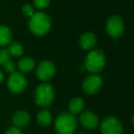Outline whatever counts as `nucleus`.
Here are the masks:
<instances>
[{"instance_id":"nucleus-17","label":"nucleus","mask_w":134,"mask_h":134,"mask_svg":"<svg viewBox=\"0 0 134 134\" xmlns=\"http://www.w3.org/2000/svg\"><path fill=\"white\" fill-rule=\"evenodd\" d=\"M7 50H8L10 56H14V57H20L24 52L23 46L19 42H16V41L11 42L9 44L8 49Z\"/></svg>"},{"instance_id":"nucleus-8","label":"nucleus","mask_w":134,"mask_h":134,"mask_svg":"<svg viewBox=\"0 0 134 134\" xmlns=\"http://www.w3.org/2000/svg\"><path fill=\"white\" fill-rule=\"evenodd\" d=\"M106 30L109 36L113 38H118L123 34L124 24L123 20L119 16H113L107 21Z\"/></svg>"},{"instance_id":"nucleus-21","label":"nucleus","mask_w":134,"mask_h":134,"mask_svg":"<svg viewBox=\"0 0 134 134\" xmlns=\"http://www.w3.org/2000/svg\"><path fill=\"white\" fill-rule=\"evenodd\" d=\"M33 1H34V5L39 9L46 8L50 4V0H33Z\"/></svg>"},{"instance_id":"nucleus-5","label":"nucleus","mask_w":134,"mask_h":134,"mask_svg":"<svg viewBox=\"0 0 134 134\" xmlns=\"http://www.w3.org/2000/svg\"><path fill=\"white\" fill-rule=\"evenodd\" d=\"M27 81L26 77L21 72H14L11 74L7 80V88L9 91L14 94H20L27 88Z\"/></svg>"},{"instance_id":"nucleus-20","label":"nucleus","mask_w":134,"mask_h":134,"mask_svg":"<svg viewBox=\"0 0 134 134\" xmlns=\"http://www.w3.org/2000/svg\"><path fill=\"white\" fill-rule=\"evenodd\" d=\"M22 14L25 16H32L35 12H34V8L32 7L31 5L29 4H26L22 7Z\"/></svg>"},{"instance_id":"nucleus-9","label":"nucleus","mask_w":134,"mask_h":134,"mask_svg":"<svg viewBox=\"0 0 134 134\" xmlns=\"http://www.w3.org/2000/svg\"><path fill=\"white\" fill-rule=\"evenodd\" d=\"M102 86V79L99 75H90L82 83V90L86 94L93 95L99 91Z\"/></svg>"},{"instance_id":"nucleus-3","label":"nucleus","mask_w":134,"mask_h":134,"mask_svg":"<svg viewBox=\"0 0 134 134\" xmlns=\"http://www.w3.org/2000/svg\"><path fill=\"white\" fill-rule=\"evenodd\" d=\"M55 90L49 83H41L36 88L34 99L38 106L46 108L48 107L54 100Z\"/></svg>"},{"instance_id":"nucleus-7","label":"nucleus","mask_w":134,"mask_h":134,"mask_svg":"<svg viewBox=\"0 0 134 134\" xmlns=\"http://www.w3.org/2000/svg\"><path fill=\"white\" fill-rule=\"evenodd\" d=\"M56 74V67L51 61L45 60L38 64L36 71V76L41 81H48L54 78Z\"/></svg>"},{"instance_id":"nucleus-23","label":"nucleus","mask_w":134,"mask_h":134,"mask_svg":"<svg viewBox=\"0 0 134 134\" xmlns=\"http://www.w3.org/2000/svg\"><path fill=\"white\" fill-rule=\"evenodd\" d=\"M3 80H4V73L0 70V84L3 82Z\"/></svg>"},{"instance_id":"nucleus-14","label":"nucleus","mask_w":134,"mask_h":134,"mask_svg":"<svg viewBox=\"0 0 134 134\" xmlns=\"http://www.w3.org/2000/svg\"><path fill=\"white\" fill-rule=\"evenodd\" d=\"M84 109V101L81 98H74L69 103V112L72 115H77L82 112Z\"/></svg>"},{"instance_id":"nucleus-11","label":"nucleus","mask_w":134,"mask_h":134,"mask_svg":"<svg viewBox=\"0 0 134 134\" xmlns=\"http://www.w3.org/2000/svg\"><path fill=\"white\" fill-rule=\"evenodd\" d=\"M30 121V115L26 110H18L14 114L12 118L13 127L21 129L26 127Z\"/></svg>"},{"instance_id":"nucleus-19","label":"nucleus","mask_w":134,"mask_h":134,"mask_svg":"<svg viewBox=\"0 0 134 134\" xmlns=\"http://www.w3.org/2000/svg\"><path fill=\"white\" fill-rule=\"evenodd\" d=\"M3 66H4V69H5V70L7 71V73L13 74L14 72H16V65L15 64V62L12 61V60H8V61L5 62Z\"/></svg>"},{"instance_id":"nucleus-13","label":"nucleus","mask_w":134,"mask_h":134,"mask_svg":"<svg viewBox=\"0 0 134 134\" xmlns=\"http://www.w3.org/2000/svg\"><path fill=\"white\" fill-rule=\"evenodd\" d=\"M37 122L40 127H48L52 122V114L49 110L41 109L37 115Z\"/></svg>"},{"instance_id":"nucleus-12","label":"nucleus","mask_w":134,"mask_h":134,"mask_svg":"<svg viewBox=\"0 0 134 134\" xmlns=\"http://www.w3.org/2000/svg\"><path fill=\"white\" fill-rule=\"evenodd\" d=\"M96 42H97V38H96L95 35L91 32H86V33L82 34L80 38V47L85 50L91 49L96 45Z\"/></svg>"},{"instance_id":"nucleus-1","label":"nucleus","mask_w":134,"mask_h":134,"mask_svg":"<svg viewBox=\"0 0 134 134\" xmlns=\"http://www.w3.org/2000/svg\"><path fill=\"white\" fill-rule=\"evenodd\" d=\"M78 121L74 115L63 112L55 120V130L58 134H73L76 131Z\"/></svg>"},{"instance_id":"nucleus-18","label":"nucleus","mask_w":134,"mask_h":134,"mask_svg":"<svg viewBox=\"0 0 134 134\" xmlns=\"http://www.w3.org/2000/svg\"><path fill=\"white\" fill-rule=\"evenodd\" d=\"M8 60H10V54H9L8 50L5 48L0 49V66H3Z\"/></svg>"},{"instance_id":"nucleus-4","label":"nucleus","mask_w":134,"mask_h":134,"mask_svg":"<svg viewBox=\"0 0 134 134\" xmlns=\"http://www.w3.org/2000/svg\"><path fill=\"white\" fill-rule=\"evenodd\" d=\"M106 64V58L101 50L95 49L87 55L84 61V68L91 73H98L102 70Z\"/></svg>"},{"instance_id":"nucleus-24","label":"nucleus","mask_w":134,"mask_h":134,"mask_svg":"<svg viewBox=\"0 0 134 134\" xmlns=\"http://www.w3.org/2000/svg\"><path fill=\"white\" fill-rule=\"evenodd\" d=\"M131 121H132V124H133V125H134V115H133L132 119H131Z\"/></svg>"},{"instance_id":"nucleus-10","label":"nucleus","mask_w":134,"mask_h":134,"mask_svg":"<svg viewBox=\"0 0 134 134\" xmlns=\"http://www.w3.org/2000/svg\"><path fill=\"white\" fill-rule=\"evenodd\" d=\"M80 122L84 128L94 130L99 126V119L95 113L91 111H83L80 116Z\"/></svg>"},{"instance_id":"nucleus-22","label":"nucleus","mask_w":134,"mask_h":134,"mask_svg":"<svg viewBox=\"0 0 134 134\" xmlns=\"http://www.w3.org/2000/svg\"><path fill=\"white\" fill-rule=\"evenodd\" d=\"M5 134H23V132H22L21 129H18V128L16 127H11L5 131Z\"/></svg>"},{"instance_id":"nucleus-6","label":"nucleus","mask_w":134,"mask_h":134,"mask_svg":"<svg viewBox=\"0 0 134 134\" xmlns=\"http://www.w3.org/2000/svg\"><path fill=\"white\" fill-rule=\"evenodd\" d=\"M100 131L102 134H122L123 126L115 117H106L100 123Z\"/></svg>"},{"instance_id":"nucleus-25","label":"nucleus","mask_w":134,"mask_h":134,"mask_svg":"<svg viewBox=\"0 0 134 134\" xmlns=\"http://www.w3.org/2000/svg\"><path fill=\"white\" fill-rule=\"evenodd\" d=\"M78 134H88V133H86V132H80V133H78Z\"/></svg>"},{"instance_id":"nucleus-2","label":"nucleus","mask_w":134,"mask_h":134,"mask_svg":"<svg viewBox=\"0 0 134 134\" xmlns=\"http://www.w3.org/2000/svg\"><path fill=\"white\" fill-rule=\"evenodd\" d=\"M51 27L49 16L42 12L35 13L29 21V28L33 34L37 36H43L47 34Z\"/></svg>"},{"instance_id":"nucleus-15","label":"nucleus","mask_w":134,"mask_h":134,"mask_svg":"<svg viewBox=\"0 0 134 134\" xmlns=\"http://www.w3.org/2000/svg\"><path fill=\"white\" fill-rule=\"evenodd\" d=\"M36 67V63L33 58H23L18 61V68L22 73H28L32 71Z\"/></svg>"},{"instance_id":"nucleus-16","label":"nucleus","mask_w":134,"mask_h":134,"mask_svg":"<svg viewBox=\"0 0 134 134\" xmlns=\"http://www.w3.org/2000/svg\"><path fill=\"white\" fill-rule=\"evenodd\" d=\"M12 39V32L7 26H0V46H7L10 44Z\"/></svg>"}]
</instances>
